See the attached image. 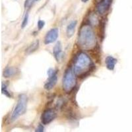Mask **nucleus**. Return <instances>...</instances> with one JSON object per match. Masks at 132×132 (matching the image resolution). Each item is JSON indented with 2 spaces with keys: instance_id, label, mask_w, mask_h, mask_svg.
<instances>
[{
  "instance_id": "nucleus-3",
  "label": "nucleus",
  "mask_w": 132,
  "mask_h": 132,
  "mask_svg": "<svg viewBox=\"0 0 132 132\" xmlns=\"http://www.w3.org/2000/svg\"><path fill=\"white\" fill-rule=\"evenodd\" d=\"M27 95H21L19 96L18 101L11 114V121H15L19 116L24 114L27 110Z\"/></svg>"
},
{
  "instance_id": "nucleus-15",
  "label": "nucleus",
  "mask_w": 132,
  "mask_h": 132,
  "mask_svg": "<svg viewBox=\"0 0 132 132\" xmlns=\"http://www.w3.org/2000/svg\"><path fill=\"white\" fill-rule=\"evenodd\" d=\"M38 1H40V0H26L25 2H24V7H30L35 2H38Z\"/></svg>"
},
{
  "instance_id": "nucleus-14",
  "label": "nucleus",
  "mask_w": 132,
  "mask_h": 132,
  "mask_svg": "<svg viewBox=\"0 0 132 132\" xmlns=\"http://www.w3.org/2000/svg\"><path fill=\"white\" fill-rule=\"evenodd\" d=\"M2 91L3 95H5L7 97H11L10 93L8 91L7 89V86L5 84H2Z\"/></svg>"
},
{
  "instance_id": "nucleus-16",
  "label": "nucleus",
  "mask_w": 132,
  "mask_h": 132,
  "mask_svg": "<svg viewBox=\"0 0 132 132\" xmlns=\"http://www.w3.org/2000/svg\"><path fill=\"white\" fill-rule=\"evenodd\" d=\"M28 22H29V14L26 13L24 15V18H23V22H22V24H21V27L24 29V27L27 25L28 24Z\"/></svg>"
},
{
  "instance_id": "nucleus-18",
  "label": "nucleus",
  "mask_w": 132,
  "mask_h": 132,
  "mask_svg": "<svg viewBox=\"0 0 132 132\" xmlns=\"http://www.w3.org/2000/svg\"><path fill=\"white\" fill-rule=\"evenodd\" d=\"M36 131H38V132L44 131V127H43V126H42V125L40 124L39 126H38V128H36Z\"/></svg>"
},
{
  "instance_id": "nucleus-17",
  "label": "nucleus",
  "mask_w": 132,
  "mask_h": 132,
  "mask_svg": "<svg viewBox=\"0 0 132 132\" xmlns=\"http://www.w3.org/2000/svg\"><path fill=\"white\" fill-rule=\"evenodd\" d=\"M44 25H45V22H44V21H43V20H39V21H38L37 26L38 29H39V30H41L42 28H44Z\"/></svg>"
},
{
  "instance_id": "nucleus-1",
  "label": "nucleus",
  "mask_w": 132,
  "mask_h": 132,
  "mask_svg": "<svg viewBox=\"0 0 132 132\" xmlns=\"http://www.w3.org/2000/svg\"><path fill=\"white\" fill-rule=\"evenodd\" d=\"M93 63L89 56L84 52L79 53L74 60L73 71L76 76L81 77L87 75L93 68Z\"/></svg>"
},
{
  "instance_id": "nucleus-2",
  "label": "nucleus",
  "mask_w": 132,
  "mask_h": 132,
  "mask_svg": "<svg viewBox=\"0 0 132 132\" xmlns=\"http://www.w3.org/2000/svg\"><path fill=\"white\" fill-rule=\"evenodd\" d=\"M78 42L80 47L85 50H90L95 48L96 44L95 32L89 24H84L79 32Z\"/></svg>"
},
{
  "instance_id": "nucleus-13",
  "label": "nucleus",
  "mask_w": 132,
  "mask_h": 132,
  "mask_svg": "<svg viewBox=\"0 0 132 132\" xmlns=\"http://www.w3.org/2000/svg\"><path fill=\"white\" fill-rule=\"evenodd\" d=\"M38 47H39V40H37L35 41V42H33L32 44H31L28 47V48L26 50V52L28 54H32V53L35 52V51H36L38 50Z\"/></svg>"
},
{
  "instance_id": "nucleus-7",
  "label": "nucleus",
  "mask_w": 132,
  "mask_h": 132,
  "mask_svg": "<svg viewBox=\"0 0 132 132\" xmlns=\"http://www.w3.org/2000/svg\"><path fill=\"white\" fill-rule=\"evenodd\" d=\"M59 30L57 28L52 29L46 33L44 37V44H50L53 42H56L58 38Z\"/></svg>"
},
{
  "instance_id": "nucleus-5",
  "label": "nucleus",
  "mask_w": 132,
  "mask_h": 132,
  "mask_svg": "<svg viewBox=\"0 0 132 132\" xmlns=\"http://www.w3.org/2000/svg\"><path fill=\"white\" fill-rule=\"evenodd\" d=\"M48 78L44 84V89L47 90L52 89L57 83V71L56 69L50 68L48 70Z\"/></svg>"
},
{
  "instance_id": "nucleus-9",
  "label": "nucleus",
  "mask_w": 132,
  "mask_h": 132,
  "mask_svg": "<svg viewBox=\"0 0 132 132\" xmlns=\"http://www.w3.org/2000/svg\"><path fill=\"white\" fill-rule=\"evenodd\" d=\"M53 54L57 62H60L62 58V45L61 42H58L56 44V45L54 46V50H53Z\"/></svg>"
},
{
  "instance_id": "nucleus-12",
  "label": "nucleus",
  "mask_w": 132,
  "mask_h": 132,
  "mask_svg": "<svg viewBox=\"0 0 132 132\" xmlns=\"http://www.w3.org/2000/svg\"><path fill=\"white\" fill-rule=\"evenodd\" d=\"M16 69L15 68H12V67H8V68H5L3 71V77H11L13 76L16 74Z\"/></svg>"
},
{
  "instance_id": "nucleus-6",
  "label": "nucleus",
  "mask_w": 132,
  "mask_h": 132,
  "mask_svg": "<svg viewBox=\"0 0 132 132\" xmlns=\"http://www.w3.org/2000/svg\"><path fill=\"white\" fill-rule=\"evenodd\" d=\"M57 116L56 112L52 109H48L44 112L41 116V122L44 125L51 123Z\"/></svg>"
},
{
  "instance_id": "nucleus-11",
  "label": "nucleus",
  "mask_w": 132,
  "mask_h": 132,
  "mask_svg": "<svg viewBox=\"0 0 132 132\" xmlns=\"http://www.w3.org/2000/svg\"><path fill=\"white\" fill-rule=\"evenodd\" d=\"M77 24V21L75 20V21H72L71 22H70L68 25L67 29H66V35L68 38L72 37L73 35H74Z\"/></svg>"
},
{
  "instance_id": "nucleus-19",
  "label": "nucleus",
  "mask_w": 132,
  "mask_h": 132,
  "mask_svg": "<svg viewBox=\"0 0 132 132\" xmlns=\"http://www.w3.org/2000/svg\"><path fill=\"white\" fill-rule=\"evenodd\" d=\"M82 1V2H83V3H87L89 0H81Z\"/></svg>"
},
{
  "instance_id": "nucleus-10",
  "label": "nucleus",
  "mask_w": 132,
  "mask_h": 132,
  "mask_svg": "<svg viewBox=\"0 0 132 132\" xmlns=\"http://www.w3.org/2000/svg\"><path fill=\"white\" fill-rule=\"evenodd\" d=\"M117 59H116L112 56H108L105 59V63L107 69L110 71H113L115 68L116 63H117Z\"/></svg>"
},
{
  "instance_id": "nucleus-8",
  "label": "nucleus",
  "mask_w": 132,
  "mask_h": 132,
  "mask_svg": "<svg viewBox=\"0 0 132 132\" xmlns=\"http://www.w3.org/2000/svg\"><path fill=\"white\" fill-rule=\"evenodd\" d=\"M112 2V0H101L98 3H97V12L101 15L106 13L109 10Z\"/></svg>"
},
{
  "instance_id": "nucleus-4",
  "label": "nucleus",
  "mask_w": 132,
  "mask_h": 132,
  "mask_svg": "<svg viewBox=\"0 0 132 132\" xmlns=\"http://www.w3.org/2000/svg\"><path fill=\"white\" fill-rule=\"evenodd\" d=\"M72 69H68L63 79V88L66 93H70L76 85V77Z\"/></svg>"
}]
</instances>
